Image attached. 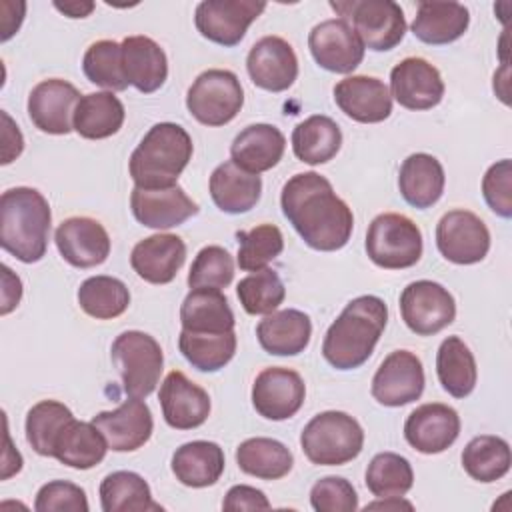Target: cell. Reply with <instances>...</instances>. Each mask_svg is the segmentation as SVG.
<instances>
[{"label": "cell", "mask_w": 512, "mask_h": 512, "mask_svg": "<svg viewBox=\"0 0 512 512\" xmlns=\"http://www.w3.org/2000/svg\"><path fill=\"white\" fill-rule=\"evenodd\" d=\"M280 206L286 220L314 250H340L352 236V210L318 172L294 174L282 186Z\"/></svg>", "instance_id": "1"}, {"label": "cell", "mask_w": 512, "mask_h": 512, "mask_svg": "<svg viewBox=\"0 0 512 512\" xmlns=\"http://www.w3.org/2000/svg\"><path fill=\"white\" fill-rule=\"evenodd\" d=\"M100 504L104 512L162 510V506L152 500L148 482L140 474L128 470L112 472L102 480Z\"/></svg>", "instance_id": "39"}, {"label": "cell", "mask_w": 512, "mask_h": 512, "mask_svg": "<svg viewBox=\"0 0 512 512\" xmlns=\"http://www.w3.org/2000/svg\"><path fill=\"white\" fill-rule=\"evenodd\" d=\"M2 120H4V146H2V164H10L14 158L20 156L22 148H24V138L18 130V126H14V122L10 120V116L6 112H2Z\"/></svg>", "instance_id": "53"}, {"label": "cell", "mask_w": 512, "mask_h": 512, "mask_svg": "<svg viewBox=\"0 0 512 512\" xmlns=\"http://www.w3.org/2000/svg\"><path fill=\"white\" fill-rule=\"evenodd\" d=\"M244 104V92L234 72L210 68L202 72L186 94L188 112L206 126H224L234 120Z\"/></svg>", "instance_id": "9"}, {"label": "cell", "mask_w": 512, "mask_h": 512, "mask_svg": "<svg viewBox=\"0 0 512 512\" xmlns=\"http://www.w3.org/2000/svg\"><path fill=\"white\" fill-rule=\"evenodd\" d=\"M236 294L242 308L256 316L274 312L284 302L286 288L272 268H264L242 278L236 286Z\"/></svg>", "instance_id": "47"}, {"label": "cell", "mask_w": 512, "mask_h": 512, "mask_svg": "<svg viewBox=\"0 0 512 512\" xmlns=\"http://www.w3.org/2000/svg\"><path fill=\"white\" fill-rule=\"evenodd\" d=\"M74 414L58 400H42L26 414V440L40 456H52L54 442Z\"/></svg>", "instance_id": "44"}, {"label": "cell", "mask_w": 512, "mask_h": 512, "mask_svg": "<svg viewBox=\"0 0 512 512\" xmlns=\"http://www.w3.org/2000/svg\"><path fill=\"white\" fill-rule=\"evenodd\" d=\"M238 266L246 272L264 270L284 250V236L274 224H258L252 230H238Z\"/></svg>", "instance_id": "46"}, {"label": "cell", "mask_w": 512, "mask_h": 512, "mask_svg": "<svg viewBox=\"0 0 512 512\" xmlns=\"http://www.w3.org/2000/svg\"><path fill=\"white\" fill-rule=\"evenodd\" d=\"M286 148L284 134L272 124H250L236 134L230 156L236 166L246 172L260 174L274 168Z\"/></svg>", "instance_id": "26"}, {"label": "cell", "mask_w": 512, "mask_h": 512, "mask_svg": "<svg viewBox=\"0 0 512 512\" xmlns=\"http://www.w3.org/2000/svg\"><path fill=\"white\" fill-rule=\"evenodd\" d=\"M404 324L418 336H434L456 318L454 296L438 282L416 280L400 294Z\"/></svg>", "instance_id": "10"}, {"label": "cell", "mask_w": 512, "mask_h": 512, "mask_svg": "<svg viewBox=\"0 0 512 512\" xmlns=\"http://www.w3.org/2000/svg\"><path fill=\"white\" fill-rule=\"evenodd\" d=\"M460 434L458 412L440 402L422 404L404 422L406 442L422 454H440L450 448Z\"/></svg>", "instance_id": "19"}, {"label": "cell", "mask_w": 512, "mask_h": 512, "mask_svg": "<svg viewBox=\"0 0 512 512\" xmlns=\"http://www.w3.org/2000/svg\"><path fill=\"white\" fill-rule=\"evenodd\" d=\"M182 356L200 372H216L224 368L236 354V334H194L182 330L178 336Z\"/></svg>", "instance_id": "42"}, {"label": "cell", "mask_w": 512, "mask_h": 512, "mask_svg": "<svg viewBox=\"0 0 512 512\" xmlns=\"http://www.w3.org/2000/svg\"><path fill=\"white\" fill-rule=\"evenodd\" d=\"M222 508L234 510V512H238V510H268L270 502L262 490L246 486V484H238L226 492Z\"/></svg>", "instance_id": "52"}, {"label": "cell", "mask_w": 512, "mask_h": 512, "mask_svg": "<svg viewBox=\"0 0 512 512\" xmlns=\"http://www.w3.org/2000/svg\"><path fill=\"white\" fill-rule=\"evenodd\" d=\"M300 446L312 464L342 466L362 452L364 430L350 414L326 410L304 426Z\"/></svg>", "instance_id": "5"}, {"label": "cell", "mask_w": 512, "mask_h": 512, "mask_svg": "<svg viewBox=\"0 0 512 512\" xmlns=\"http://www.w3.org/2000/svg\"><path fill=\"white\" fill-rule=\"evenodd\" d=\"M246 68L250 80L268 92L288 90L298 76V58L294 48L280 36L260 38L248 52Z\"/></svg>", "instance_id": "20"}, {"label": "cell", "mask_w": 512, "mask_h": 512, "mask_svg": "<svg viewBox=\"0 0 512 512\" xmlns=\"http://www.w3.org/2000/svg\"><path fill=\"white\" fill-rule=\"evenodd\" d=\"M482 194L492 212L502 218L512 216V162L508 158L498 160L486 170Z\"/></svg>", "instance_id": "51"}, {"label": "cell", "mask_w": 512, "mask_h": 512, "mask_svg": "<svg viewBox=\"0 0 512 512\" xmlns=\"http://www.w3.org/2000/svg\"><path fill=\"white\" fill-rule=\"evenodd\" d=\"M170 468L176 480L190 488H206L224 472V450L216 442L192 440L176 448Z\"/></svg>", "instance_id": "33"}, {"label": "cell", "mask_w": 512, "mask_h": 512, "mask_svg": "<svg viewBox=\"0 0 512 512\" xmlns=\"http://www.w3.org/2000/svg\"><path fill=\"white\" fill-rule=\"evenodd\" d=\"M388 320L382 298L366 294L350 300L330 324L322 342V356L336 370H354L374 352Z\"/></svg>", "instance_id": "2"}, {"label": "cell", "mask_w": 512, "mask_h": 512, "mask_svg": "<svg viewBox=\"0 0 512 512\" xmlns=\"http://www.w3.org/2000/svg\"><path fill=\"white\" fill-rule=\"evenodd\" d=\"M86 492L68 480L44 484L34 500L36 512H88Z\"/></svg>", "instance_id": "50"}, {"label": "cell", "mask_w": 512, "mask_h": 512, "mask_svg": "<svg viewBox=\"0 0 512 512\" xmlns=\"http://www.w3.org/2000/svg\"><path fill=\"white\" fill-rule=\"evenodd\" d=\"M342 146L340 126L324 116L314 114L300 122L292 132V150L300 162L310 166L332 160Z\"/></svg>", "instance_id": "36"}, {"label": "cell", "mask_w": 512, "mask_h": 512, "mask_svg": "<svg viewBox=\"0 0 512 512\" xmlns=\"http://www.w3.org/2000/svg\"><path fill=\"white\" fill-rule=\"evenodd\" d=\"M54 8L60 10L68 18H86L94 10V2L88 0H70V2H54Z\"/></svg>", "instance_id": "55"}, {"label": "cell", "mask_w": 512, "mask_h": 512, "mask_svg": "<svg viewBox=\"0 0 512 512\" xmlns=\"http://www.w3.org/2000/svg\"><path fill=\"white\" fill-rule=\"evenodd\" d=\"M266 10L262 0H204L196 6L198 32L220 46H236L248 26Z\"/></svg>", "instance_id": "12"}, {"label": "cell", "mask_w": 512, "mask_h": 512, "mask_svg": "<svg viewBox=\"0 0 512 512\" xmlns=\"http://www.w3.org/2000/svg\"><path fill=\"white\" fill-rule=\"evenodd\" d=\"M372 396L378 404L398 408L418 400L424 392V368L410 350L390 352L372 378Z\"/></svg>", "instance_id": "13"}, {"label": "cell", "mask_w": 512, "mask_h": 512, "mask_svg": "<svg viewBox=\"0 0 512 512\" xmlns=\"http://www.w3.org/2000/svg\"><path fill=\"white\" fill-rule=\"evenodd\" d=\"M208 188L214 204L222 212L244 214L258 204L262 194V178L228 160L214 168Z\"/></svg>", "instance_id": "30"}, {"label": "cell", "mask_w": 512, "mask_h": 512, "mask_svg": "<svg viewBox=\"0 0 512 512\" xmlns=\"http://www.w3.org/2000/svg\"><path fill=\"white\" fill-rule=\"evenodd\" d=\"M130 208L134 218L156 230H166L184 224L198 214V204L178 186L168 188H132Z\"/></svg>", "instance_id": "18"}, {"label": "cell", "mask_w": 512, "mask_h": 512, "mask_svg": "<svg viewBox=\"0 0 512 512\" xmlns=\"http://www.w3.org/2000/svg\"><path fill=\"white\" fill-rule=\"evenodd\" d=\"M444 184H446L444 168L440 160L434 158L432 154H426V152L410 154L400 166V174H398L400 194L410 206L418 210L434 206L444 192Z\"/></svg>", "instance_id": "31"}, {"label": "cell", "mask_w": 512, "mask_h": 512, "mask_svg": "<svg viewBox=\"0 0 512 512\" xmlns=\"http://www.w3.org/2000/svg\"><path fill=\"white\" fill-rule=\"evenodd\" d=\"M470 24V12L460 2H420L412 34L432 46H442L464 36Z\"/></svg>", "instance_id": "32"}, {"label": "cell", "mask_w": 512, "mask_h": 512, "mask_svg": "<svg viewBox=\"0 0 512 512\" xmlns=\"http://www.w3.org/2000/svg\"><path fill=\"white\" fill-rule=\"evenodd\" d=\"M512 464L510 446L504 438L482 434L472 438L462 450V468L478 482H496L508 474Z\"/></svg>", "instance_id": "40"}, {"label": "cell", "mask_w": 512, "mask_h": 512, "mask_svg": "<svg viewBox=\"0 0 512 512\" xmlns=\"http://www.w3.org/2000/svg\"><path fill=\"white\" fill-rule=\"evenodd\" d=\"M106 450L108 442L92 422H80L72 418L60 430L54 442L52 458L70 468L88 470L104 460Z\"/></svg>", "instance_id": "34"}, {"label": "cell", "mask_w": 512, "mask_h": 512, "mask_svg": "<svg viewBox=\"0 0 512 512\" xmlns=\"http://www.w3.org/2000/svg\"><path fill=\"white\" fill-rule=\"evenodd\" d=\"M306 386L296 370L264 368L252 384V406L266 420H288L304 404Z\"/></svg>", "instance_id": "14"}, {"label": "cell", "mask_w": 512, "mask_h": 512, "mask_svg": "<svg viewBox=\"0 0 512 512\" xmlns=\"http://www.w3.org/2000/svg\"><path fill=\"white\" fill-rule=\"evenodd\" d=\"M162 416L176 430H192L206 422L210 414L208 392L194 384L184 372L172 370L166 374L158 394Z\"/></svg>", "instance_id": "21"}, {"label": "cell", "mask_w": 512, "mask_h": 512, "mask_svg": "<svg viewBox=\"0 0 512 512\" xmlns=\"http://www.w3.org/2000/svg\"><path fill=\"white\" fill-rule=\"evenodd\" d=\"M308 48L316 64L334 74L352 72L364 58V44L348 22L330 18L308 34Z\"/></svg>", "instance_id": "15"}, {"label": "cell", "mask_w": 512, "mask_h": 512, "mask_svg": "<svg viewBox=\"0 0 512 512\" xmlns=\"http://www.w3.org/2000/svg\"><path fill=\"white\" fill-rule=\"evenodd\" d=\"M120 46L128 84L144 94L156 92L168 76V60L160 44L148 36H128Z\"/></svg>", "instance_id": "28"}, {"label": "cell", "mask_w": 512, "mask_h": 512, "mask_svg": "<svg viewBox=\"0 0 512 512\" xmlns=\"http://www.w3.org/2000/svg\"><path fill=\"white\" fill-rule=\"evenodd\" d=\"M436 246L440 254L454 264H476L490 250L488 226L470 210H450L436 226Z\"/></svg>", "instance_id": "11"}, {"label": "cell", "mask_w": 512, "mask_h": 512, "mask_svg": "<svg viewBox=\"0 0 512 512\" xmlns=\"http://www.w3.org/2000/svg\"><path fill=\"white\" fill-rule=\"evenodd\" d=\"M336 106L352 120L376 124L392 114L388 86L374 76H348L334 86Z\"/></svg>", "instance_id": "24"}, {"label": "cell", "mask_w": 512, "mask_h": 512, "mask_svg": "<svg viewBox=\"0 0 512 512\" xmlns=\"http://www.w3.org/2000/svg\"><path fill=\"white\" fill-rule=\"evenodd\" d=\"M310 336V316L294 308L270 312L256 326V338L262 350L272 356H296L304 352Z\"/></svg>", "instance_id": "27"}, {"label": "cell", "mask_w": 512, "mask_h": 512, "mask_svg": "<svg viewBox=\"0 0 512 512\" xmlns=\"http://www.w3.org/2000/svg\"><path fill=\"white\" fill-rule=\"evenodd\" d=\"M364 482L376 498H394L404 496L412 488L414 472L404 456L380 452L370 460Z\"/></svg>", "instance_id": "43"}, {"label": "cell", "mask_w": 512, "mask_h": 512, "mask_svg": "<svg viewBox=\"0 0 512 512\" xmlns=\"http://www.w3.org/2000/svg\"><path fill=\"white\" fill-rule=\"evenodd\" d=\"M310 504L316 512H354L358 494L342 476H324L310 490Z\"/></svg>", "instance_id": "49"}, {"label": "cell", "mask_w": 512, "mask_h": 512, "mask_svg": "<svg viewBox=\"0 0 512 512\" xmlns=\"http://www.w3.org/2000/svg\"><path fill=\"white\" fill-rule=\"evenodd\" d=\"M124 104L112 92H90L80 98L72 126L88 140H102L116 134L124 124Z\"/></svg>", "instance_id": "35"}, {"label": "cell", "mask_w": 512, "mask_h": 512, "mask_svg": "<svg viewBox=\"0 0 512 512\" xmlns=\"http://www.w3.org/2000/svg\"><path fill=\"white\" fill-rule=\"evenodd\" d=\"M422 232L404 214H378L366 232L368 258L386 270L414 266L422 256Z\"/></svg>", "instance_id": "8"}, {"label": "cell", "mask_w": 512, "mask_h": 512, "mask_svg": "<svg viewBox=\"0 0 512 512\" xmlns=\"http://www.w3.org/2000/svg\"><path fill=\"white\" fill-rule=\"evenodd\" d=\"M54 242L60 256L76 268L98 266L110 254V236L106 228L88 216H72L60 222Z\"/></svg>", "instance_id": "22"}, {"label": "cell", "mask_w": 512, "mask_h": 512, "mask_svg": "<svg viewBox=\"0 0 512 512\" xmlns=\"http://www.w3.org/2000/svg\"><path fill=\"white\" fill-rule=\"evenodd\" d=\"M372 508H380V510H400V508H408L412 510V504L402 500V496H394V498H378L376 502L368 504L366 510H372Z\"/></svg>", "instance_id": "56"}, {"label": "cell", "mask_w": 512, "mask_h": 512, "mask_svg": "<svg viewBox=\"0 0 512 512\" xmlns=\"http://www.w3.org/2000/svg\"><path fill=\"white\" fill-rule=\"evenodd\" d=\"M394 100L408 110H430L444 96V82L436 66L428 60L410 56L400 60L390 72Z\"/></svg>", "instance_id": "17"}, {"label": "cell", "mask_w": 512, "mask_h": 512, "mask_svg": "<svg viewBox=\"0 0 512 512\" xmlns=\"http://www.w3.org/2000/svg\"><path fill=\"white\" fill-rule=\"evenodd\" d=\"M234 278V260L222 246H204L188 272V286L192 288H226Z\"/></svg>", "instance_id": "48"}, {"label": "cell", "mask_w": 512, "mask_h": 512, "mask_svg": "<svg viewBox=\"0 0 512 512\" xmlns=\"http://www.w3.org/2000/svg\"><path fill=\"white\" fill-rule=\"evenodd\" d=\"M110 356L130 398H146L154 392L164 366V354L154 336L126 330L112 342Z\"/></svg>", "instance_id": "6"}, {"label": "cell", "mask_w": 512, "mask_h": 512, "mask_svg": "<svg viewBox=\"0 0 512 512\" xmlns=\"http://www.w3.org/2000/svg\"><path fill=\"white\" fill-rule=\"evenodd\" d=\"M84 76L110 92H122L128 88V80L122 68V46L114 40H98L88 46L82 58Z\"/></svg>", "instance_id": "45"}, {"label": "cell", "mask_w": 512, "mask_h": 512, "mask_svg": "<svg viewBox=\"0 0 512 512\" xmlns=\"http://www.w3.org/2000/svg\"><path fill=\"white\" fill-rule=\"evenodd\" d=\"M80 98L78 88L62 78L42 80L28 96V116L46 134H68L74 130L72 118Z\"/></svg>", "instance_id": "16"}, {"label": "cell", "mask_w": 512, "mask_h": 512, "mask_svg": "<svg viewBox=\"0 0 512 512\" xmlns=\"http://www.w3.org/2000/svg\"><path fill=\"white\" fill-rule=\"evenodd\" d=\"M330 8L352 26L364 48L374 52L392 50L406 34L404 12L392 0H340L330 2Z\"/></svg>", "instance_id": "7"}, {"label": "cell", "mask_w": 512, "mask_h": 512, "mask_svg": "<svg viewBox=\"0 0 512 512\" xmlns=\"http://www.w3.org/2000/svg\"><path fill=\"white\" fill-rule=\"evenodd\" d=\"M92 424L102 432L108 448L114 452H132L144 446L154 428L152 412L142 398H130L116 410L98 412Z\"/></svg>", "instance_id": "23"}, {"label": "cell", "mask_w": 512, "mask_h": 512, "mask_svg": "<svg viewBox=\"0 0 512 512\" xmlns=\"http://www.w3.org/2000/svg\"><path fill=\"white\" fill-rule=\"evenodd\" d=\"M236 464L244 474L260 480H278L292 470L294 456L280 440L256 436L236 448Z\"/></svg>", "instance_id": "38"}, {"label": "cell", "mask_w": 512, "mask_h": 512, "mask_svg": "<svg viewBox=\"0 0 512 512\" xmlns=\"http://www.w3.org/2000/svg\"><path fill=\"white\" fill-rule=\"evenodd\" d=\"M78 304L96 320H112L126 312L130 292L126 284L114 276H90L78 288Z\"/></svg>", "instance_id": "41"}, {"label": "cell", "mask_w": 512, "mask_h": 512, "mask_svg": "<svg viewBox=\"0 0 512 512\" xmlns=\"http://www.w3.org/2000/svg\"><path fill=\"white\" fill-rule=\"evenodd\" d=\"M186 260V244L176 234H152L140 240L130 254L132 270L150 284H168Z\"/></svg>", "instance_id": "25"}, {"label": "cell", "mask_w": 512, "mask_h": 512, "mask_svg": "<svg viewBox=\"0 0 512 512\" xmlns=\"http://www.w3.org/2000/svg\"><path fill=\"white\" fill-rule=\"evenodd\" d=\"M436 374L442 388L454 398H466L476 388L478 368L474 354L458 336L442 340L436 354Z\"/></svg>", "instance_id": "37"}, {"label": "cell", "mask_w": 512, "mask_h": 512, "mask_svg": "<svg viewBox=\"0 0 512 512\" xmlns=\"http://www.w3.org/2000/svg\"><path fill=\"white\" fill-rule=\"evenodd\" d=\"M2 272H4V290H2V314H8L14 306H18L20 302V296H22V288H16L20 286V278L14 276V282L10 286V268L8 266H2Z\"/></svg>", "instance_id": "54"}, {"label": "cell", "mask_w": 512, "mask_h": 512, "mask_svg": "<svg viewBox=\"0 0 512 512\" xmlns=\"http://www.w3.org/2000/svg\"><path fill=\"white\" fill-rule=\"evenodd\" d=\"M52 212L48 200L28 186L0 196V246L24 264L42 260L48 248Z\"/></svg>", "instance_id": "3"}, {"label": "cell", "mask_w": 512, "mask_h": 512, "mask_svg": "<svg viewBox=\"0 0 512 512\" xmlns=\"http://www.w3.org/2000/svg\"><path fill=\"white\" fill-rule=\"evenodd\" d=\"M190 134L174 122L154 124L130 154L128 170L138 188L174 186L192 158Z\"/></svg>", "instance_id": "4"}, {"label": "cell", "mask_w": 512, "mask_h": 512, "mask_svg": "<svg viewBox=\"0 0 512 512\" xmlns=\"http://www.w3.org/2000/svg\"><path fill=\"white\" fill-rule=\"evenodd\" d=\"M182 330L194 334H224L234 330L228 298L216 288H192L180 306Z\"/></svg>", "instance_id": "29"}]
</instances>
